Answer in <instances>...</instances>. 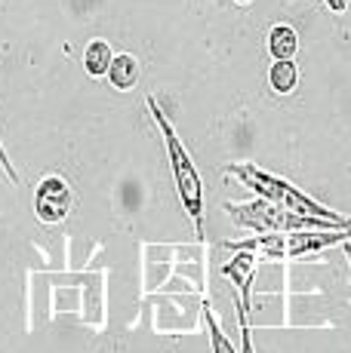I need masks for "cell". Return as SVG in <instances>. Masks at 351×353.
I'll return each instance as SVG.
<instances>
[{"label":"cell","instance_id":"6da1fadb","mask_svg":"<svg viewBox=\"0 0 351 353\" xmlns=\"http://www.w3.org/2000/svg\"><path fill=\"white\" fill-rule=\"evenodd\" d=\"M145 105H148V114H151L154 126H158V129H160V135H164V148H167V157H170V166H173L176 194H179L182 209H185L188 221H191L198 243H207L204 179H200V172H198V166H194V157L188 154V148L182 145L179 132H176V126L170 123V117H167L164 108L158 105V99L148 96V99H145Z\"/></svg>","mask_w":351,"mask_h":353},{"label":"cell","instance_id":"7a4b0ae2","mask_svg":"<svg viewBox=\"0 0 351 353\" xmlns=\"http://www.w3.org/2000/svg\"><path fill=\"white\" fill-rule=\"evenodd\" d=\"M222 172H225L228 179L240 181L244 188H249L256 196H265V200L278 203V206H287V209L302 212V215L330 219V221H336V225H342V228H351V219L339 215L336 209L323 206V203H317L314 196L302 194L293 181H287V179H281V175H272V172H265V169H259L256 163H222Z\"/></svg>","mask_w":351,"mask_h":353},{"label":"cell","instance_id":"3957f363","mask_svg":"<svg viewBox=\"0 0 351 353\" xmlns=\"http://www.w3.org/2000/svg\"><path fill=\"white\" fill-rule=\"evenodd\" d=\"M228 212L234 228L249 230V234H293V230H333L342 228L330 219H317V215H302L293 212L287 206L265 200V196H256L247 203H225L222 206Z\"/></svg>","mask_w":351,"mask_h":353},{"label":"cell","instance_id":"277c9868","mask_svg":"<svg viewBox=\"0 0 351 353\" xmlns=\"http://www.w3.org/2000/svg\"><path fill=\"white\" fill-rule=\"evenodd\" d=\"M351 243V228H333V230H293V234H256L244 243H222L225 249H256L262 258H305L327 252L333 246Z\"/></svg>","mask_w":351,"mask_h":353},{"label":"cell","instance_id":"5b68a950","mask_svg":"<svg viewBox=\"0 0 351 353\" xmlns=\"http://www.w3.org/2000/svg\"><path fill=\"white\" fill-rule=\"evenodd\" d=\"M74 206V188L68 179L59 172H50L37 181L35 188V219L40 225H62L71 215Z\"/></svg>","mask_w":351,"mask_h":353},{"label":"cell","instance_id":"8992f818","mask_svg":"<svg viewBox=\"0 0 351 353\" xmlns=\"http://www.w3.org/2000/svg\"><path fill=\"white\" fill-rule=\"evenodd\" d=\"M234 258H228L225 264H222V274L228 276V280L234 283V289H238L240 295V304L249 307L253 304V280H256V268H259V252L256 249H231Z\"/></svg>","mask_w":351,"mask_h":353},{"label":"cell","instance_id":"52a82bcc","mask_svg":"<svg viewBox=\"0 0 351 353\" xmlns=\"http://www.w3.org/2000/svg\"><path fill=\"white\" fill-rule=\"evenodd\" d=\"M139 77H142L139 59L133 56V52H114V62H111V68H108V74H105V80L111 83V90H117V92L136 90Z\"/></svg>","mask_w":351,"mask_h":353},{"label":"cell","instance_id":"ba28073f","mask_svg":"<svg viewBox=\"0 0 351 353\" xmlns=\"http://www.w3.org/2000/svg\"><path fill=\"white\" fill-rule=\"evenodd\" d=\"M268 86H272L274 96H293L296 86H299L296 59H274L272 68H268Z\"/></svg>","mask_w":351,"mask_h":353},{"label":"cell","instance_id":"9c48e42d","mask_svg":"<svg viewBox=\"0 0 351 353\" xmlns=\"http://www.w3.org/2000/svg\"><path fill=\"white\" fill-rule=\"evenodd\" d=\"M299 52V34H296L293 25L278 22L268 31V56L272 59H296Z\"/></svg>","mask_w":351,"mask_h":353},{"label":"cell","instance_id":"30bf717a","mask_svg":"<svg viewBox=\"0 0 351 353\" xmlns=\"http://www.w3.org/2000/svg\"><path fill=\"white\" fill-rule=\"evenodd\" d=\"M111 62H114V50L108 40L96 37L84 46V71L90 74V77H105Z\"/></svg>","mask_w":351,"mask_h":353},{"label":"cell","instance_id":"8fae6325","mask_svg":"<svg viewBox=\"0 0 351 353\" xmlns=\"http://www.w3.org/2000/svg\"><path fill=\"white\" fill-rule=\"evenodd\" d=\"M200 314H204L207 335H210V350H213V353H238V347H234V344L228 341V335L222 332V325H219V320H216L210 301H204V310H200Z\"/></svg>","mask_w":351,"mask_h":353},{"label":"cell","instance_id":"7c38bea8","mask_svg":"<svg viewBox=\"0 0 351 353\" xmlns=\"http://www.w3.org/2000/svg\"><path fill=\"white\" fill-rule=\"evenodd\" d=\"M234 310H238V323H240V353H256V347H253V329H249V307L240 304L238 292H234Z\"/></svg>","mask_w":351,"mask_h":353},{"label":"cell","instance_id":"4fadbf2b","mask_svg":"<svg viewBox=\"0 0 351 353\" xmlns=\"http://www.w3.org/2000/svg\"><path fill=\"white\" fill-rule=\"evenodd\" d=\"M0 169H3V175L12 181V185H19V172H16V166H12V160H10V154H6V148H3V141H0Z\"/></svg>","mask_w":351,"mask_h":353},{"label":"cell","instance_id":"5bb4252c","mask_svg":"<svg viewBox=\"0 0 351 353\" xmlns=\"http://www.w3.org/2000/svg\"><path fill=\"white\" fill-rule=\"evenodd\" d=\"M348 3L351 0H323V6H327L330 12H336V16H342V12L348 10Z\"/></svg>","mask_w":351,"mask_h":353},{"label":"cell","instance_id":"9a60e30c","mask_svg":"<svg viewBox=\"0 0 351 353\" xmlns=\"http://www.w3.org/2000/svg\"><path fill=\"white\" fill-rule=\"evenodd\" d=\"M234 3H240V6H244V3H249V0H234Z\"/></svg>","mask_w":351,"mask_h":353}]
</instances>
